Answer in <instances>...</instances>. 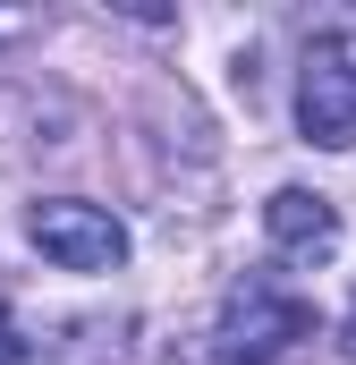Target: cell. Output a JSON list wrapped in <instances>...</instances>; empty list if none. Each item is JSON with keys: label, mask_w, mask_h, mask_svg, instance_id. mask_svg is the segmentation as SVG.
Segmentation results:
<instances>
[{"label": "cell", "mask_w": 356, "mask_h": 365, "mask_svg": "<svg viewBox=\"0 0 356 365\" xmlns=\"http://www.w3.org/2000/svg\"><path fill=\"white\" fill-rule=\"evenodd\" d=\"M263 230L280 255H297V264H323L331 247H340V212H331V195H314V187H280L263 204Z\"/></svg>", "instance_id": "4"}, {"label": "cell", "mask_w": 356, "mask_h": 365, "mask_svg": "<svg viewBox=\"0 0 356 365\" xmlns=\"http://www.w3.org/2000/svg\"><path fill=\"white\" fill-rule=\"evenodd\" d=\"M17 34H34V17H26V9H9V17H0V43H17Z\"/></svg>", "instance_id": "5"}, {"label": "cell", "mask_w": 356, "mask_h": 365, "mask_svg": "<svg viewBox=\"0 0 356 365\" xmlns=\"http://www.w3.org/2000/svg\"><path fill=\"white\" fill-rule=\"evenodd\" d=\"M297 119H305V145H323V153H348L356 145V68L340 51H314V60H305Z\"/></svg>", "instance_id": "3"}, {"label": "cell", "mask_w": 356, "mask_h": 365, "mask_svg": "<svg viewBox=\"0 0 356 365\" xmlns=\"http://www.w3.org/2000/svg\"><path fill=\"white\" fill-rule=\"evenodd\" d=\"M297 340H314V306L280 297V289H238L221 331H212V365H280Z\"/></svg>", "instance_id": "1"}, {"label": "cell", "mask_w": 356, "mask_h": 365, "mask_svg": "<svg viewBox=\"0 0 356 365\" xmlns=\"http://www.w3.org/2000/svg\"><path fill=\"white\" fill-rule=\"evenodd\" d=\"M34 247L60 264V272H119L127 264V230L102 212V204H77V195H51V204H34Z\"/></svg>", "instance_id": "2"}]
</instances>
